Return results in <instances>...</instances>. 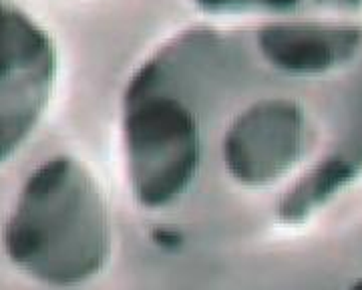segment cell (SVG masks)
Masks as SVG:
<instances>
[{
    "label": "cell",
    "instance_id": "cell-4",
    "mask_svg": "<svg viewBox=\"0 0 362 290\" xmlns=\"http://www.w3.org/2000/svg\"><path fill=\"white\" fill-rule=\"evenodd\" d=\"M209 14H300L314 11H358L362 0H194Z\"/></svg>",
    "mask_w": 362,
    "mask_h": 290
},
{
    "label": "cell",
    "instance_id": "cell-3",
    "mask_svg": "<svg viewBox=\"0 0 362 290\" xmlns=\"http://www.w3.org/2000/svg\"><path fill=\"white\" fill-rule=\"evenodd\" d=\"M59 73L52 39L11 0H0V166L35 133Z\"/></svg>",
    "mask_w": 362,
    "mask_h": 290
},
{
    "label": "cell",
    "instance_id": "cell-2",
    "mask_svg": "<svg viewBox=\"0 0 362 290\" xmlns=\"http://www.w3.org/2000/svg\"><path fill=\"white\" fill-rule=\"evenodd\" d=\"M0 246L14 270L47 289L101 277L115 252V222L95 173L69 153L40 161L6 211Z\"/></svg>",
    "mask_w": 362,
    "mask_h": 290
},
{
    "label": "cell",
    "instance_id": "cell-1",
    "mask_svg": "<svg viewBox=\"0 0 362 290\" xmlns=\"http://www.w3.org/2000/svg\"><path fill=\"white\" fill-rule=\"evenodd\" d=\"M121 145L135 206L169 232L302 224L362 173V28L183 30L127 81Z\"/></svg>",
    "mask_w": 362,
    "mask_h": 290
},
{
    "label": "cell",
    "instance_id": "cell-5",
    "mask_svg": "<svg viewBox=\"0 0 362 290\" xmlns=\"http://www.w3.org/2000/svg\"><path fill=\"white\" fill-rule=\"evenodd\" d=\"M349 290H362V278H358V280H354V282L350 284Z\"/></svg>",
    "mask_w": 362,
    "mask_h": 290
}]
</instances>
